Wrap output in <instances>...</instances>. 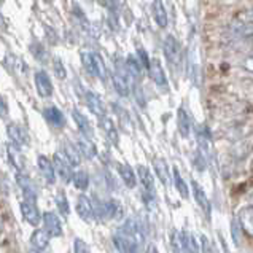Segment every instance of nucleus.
Wrapping results in <instances>:
<instances>
[{"instance_id": "nucleus-1", "label": "nucleus", "mask_w": 253, "mask_h": 253, "mask_svg": "<svg viewBox=\"0 0 253 253\" xmlns=\"http://www.w3.org/2000/svg\"><path fill=\"white\" fill-rule=\"evenodd\" d=\"M113 244H115V247H117V250L120 252H137L142 247L139 239L125 226H121L117 233H115Z\"/></svg>"}, {"instance_id": "nucleus-2", "label": "nucleus", "mask_w": 253, "mask_h": 253, "mask_svg": "<svg viewBox=\"0 0 253 253\" xmlns=\"http://www.w3.org/2000/svg\"><path fill=\"white\" fill-rule=\"evenodd\" d=\"M129 77H131V74H129L127 69H126L125 72L117 70L113 74V78H112L115 89H117V92L123 97H126L131 94V82H129Z\"/></svg>"}, {"instance_id": "nucleus-3", "label": "nucleus", "mask_w": 253, "mask_h": 253, "mask_svg": "<svg viewBox=\"0 0 253 253\" xmlns=\"http://www.w3.org/2000/svg\"><path fill=\"white\" fill-rule=\"evenodd\" d=\"M53 163H54V169H56V173L59 175L64 182L69 183L72 177H74V173H72V169H70V163L66 156H62L61 153H56L54 158H53Z\"/></svg>"}, {"instance_id": "nucleus-4", "label": "nucleus", "mask_w": 253, "mask_h": 253, "mask_svg": "<svg viewBox=\"0 0 253 253\" xmlns=\"http://www.w3.org/2000/svg\"><path fill=\"white\" fill-rule=\"evenodd\" d=\"M35 88H37V92L42 97H51L53 96V83L49 80V77L46 72L39 70L35 74Z\"/></svg>"}, {"instance_id": "nucleus-5", "label": "nucleus", "mask_w": 253, "mask_h": 253, "mask_svg": "<svg viewBox=\"0 0 253 253\" xmlns=\"http://www.w3.org/2000/svg\"><path fill=\"white\" fill-rule=\"evenodd\" d=\"M21 213H23L24 220L32 226H39V223L43 221V215H40L39 209L35 207L34 202L24 201L23 204H21Z\"/></svg>"}, {"instance_id": "nucleus-6", "label": "nucleus", "mask_w": 253, "mask_h": 253, "mask_svg": "<svg viewBox=\"0 0 253 253\" xmlns=\"http://www.w3.org/2000/svg\"><path fill=\"white\" fill-rule=\"evenodd\" d=\"M77 213L80 215V218L84 221H89L92 220L94 216V204H92V199H89L88 196L84 194H80L77 201Z\"/></svg>"}, {"instance_id": "nucleus-7", "label": "nucleus", "mask_w": 253, "mask_h": 253, "mask_svg": "<svg viewBox=\"0 0 253 253\" xmlns=\"http://www.w3.org/2000/svg\"><path fill=\"white\" fill-rule=\"evenodd\" d=\"M43 225H45V229L48 231L51 237H61L62 236L61 218H57L56 213H53V212L43 213Z\"/></svg>"}, {"instance_id": "nucleus-8", "label": "nucleus", "mask_w": 253, "mask_h": 253, "mask_svg": "<svg viewBox=\"0 0 253 253\" xmlns=\"http://www.w3.org/2000/svg\"><path fill=\"white\" fill-rule=\"evenodd\" d=\"M150 77H151V80H153L158 86H160L161 89L164 91H169V84H168V78H166V74H164V70L161 67V64L158 59H153L150 64Z\"/></svg>"}, {"instance_id": "nucleus-9", "label": "nucleus", "mask_w": 253, "mask_h": 253, "mask_svg": "<svg viewBox=\"0 0 253 253\" xmlns=\"http://www.w3.org/2000/svg\"><path fill=\"white\" fill-rule=\"evenodd\" d=\"M16 182H18L19 188L24 193V199L29 201V202H34V204H35V201H37V193H35V188H34L31 180H29V177L24 175L23 172H18L16 173Z\"/></svg>"}, {"instance_id": "nucleus-10", "label": "nucleus", "mask_w": 253, "mask_h": 253, "mask_svg": "<svg viewBox=\"0 0 253 253\" xmlns=\"http://www.w3.org/2000/svg\"><path fill=\"white\" fill-rule=\"evenodd\" d=\"M191 186H193V194H194V199H196V202L199 204V207L204 211L206 216L207 218H211V212H212V207H211V202H209V198L207 194L204 193V190L199 186V183L196 182V180H193L191 182Z\"/></svg>"}, {"instance_id": "nucleus-11", "label": "nucleus", "mask_w": 253, "mask_h": 253, "mask_svg": "<svg viewBox=\"0 0 253 253\" xmlns=\"http://www.w3.org/2000/svg\"><path fill=\"white\" fill-rule=\"evenodd\" d=\"M6 132H8L11 142H14L16 145H19V147L29 145V135H27L26 129L23 126H19V125H8Z\"/></svg>"}, {"instance_id": "nucleus-12", "label": "nucleus", "mask_w": 253, "mask_h": 253, "mask_svg": "<svg viewBox=\"0 0 253 253\" xmlns=\"http://www.w3.org/2000/svg\"><path fill=\"white\" fill-rule=\"evenodd\" d=\"M99 123H100V127H102V131L105 132L107 135V139L110 140L113 145H118V142H120V134H118V129L117 126L113 125V121L108 118V117H100L99 118Z\"/></svg>"}, {"instance_id": "nucleus-13", "label": "nucleus", "mask_w": 253, "mask_h": 253, "mask_svg": "<svg viewBox=\"0 0 253 253\" xmlns=\"http://www.w3.org/2000/svg\"><path fill=\"white\" fill-rule=\"evenodd\" d=\"M178 53H180L178 42L175 40L173 35H168L164 40V54H166V57H168V61L175 64L178 61Z\"/></svg>"}, {"instance_id": "nucleus-14", "label": "nucleus", "mask_w": 253, "mask_h": 253, "mask_svg": "<svg viewBox=\"0 0 253 253\" xmlns=\"http://www.w3.org/2000/svg\"><path fill=\"white\" fill-rule=\"evenodd\" d=\"M39 168H40L42 175L45 177L46 182H48V183H54V180H56L54 163L49 161L45 155H40V156H39Z\"/></svg>"}, {"instance_id": "nucleus-15", "label": "nucleus", "mask_w": 253, "mask_h": 253, "mask_svg": "<svg viewBox=\"0 0 253 253\" xmlns=\"http://www.w3.org/2000/svg\"><path fill=\"white\" fill-rule=\"evenodd\" d=\"M43 117H45V120L54 127H62L64 125H66L64 113L56 107H46L45 110H43Z\"/></svg>"}, {"instance_id": "nucleus-16", "label": "nucleus", "mask_w": 253, "mask_h": 253, "mask_svg": "<svg viewBox=\"0 0 253 253\" xmlns=\"http://www.w3.org/2000/svg\"><path fill=\"white\" fill-rule=\"evenodd\" d=\"M86 105H88L89 110L99 118L105 115V107H104L102 100H100V97L97 96L96 92H92V91L86 92Z\"/></svg>"}, {"instance_id": "nucleus-17", "label": "nucleus", "mask_w": 253, "mask_h": 253, "mask_svg": "<svg viewBox=\"0 0 253 253\" xmlns=\"http://www.w3.org/2000/svg\"><path fill=\"white\" fill-rule=\"evenodd\" d=\"M49 233L46 229H35L31 236V245L35 250H45L49 244Z\"/></svg>"}, {"instance_id": "nucleus-18", "label": "nucleus", "mask_w": 253, "mask_h": 253, "mask_svg": "<svg viewBox=\"0 0 253 253\" xmlns=\"http://www.w3.org/2000/svg\"><path fill=\"white\" fill-rule=\"evenodd\" d=\"M8 158H10V163L14 166V168L18 169V172H23L24 170V156L21 155V150H19V145H16L14 142H10L8 147Z\"/></svg>"}, {"instance_id": "nucleus-19", "label": "nucleus", "mask_w": 253, "mask_h": 253, "mask_svg": "<svg viewBox=\"0 0 253 253\" xmlns=\"http://www.w3.org/2000/svg\"><path fill=\"white\" fill-rule=\"evenodd\" d=\"M241 221V226L245 231V234L253 237V207H244L237 215Z\"/></svg>"}, {"instance_id": "nucleus-20", "label": "nucleus", "mask_w": 253, "mask_h": 253, "mask_svg": "<svg viewBox=\"0 0 253 253\" xmlns=\"http://www.w3.org/2000/svg\"><path fill=\"white\" fill-rule=\"evenodd\" d=\"M177 126H178V132L183 137H188L191 132V117L186 113L185 108H178L177 112Z\"/></svg>"}, {"instance_id": "nucleus-21", "label": "nucleus", "mask_w": 253, "mask_h": 253, "mask_svg": "<svg viewBox=\"0 0 253 253\" xmlns=\"http://www.w3.org/2000/svg\"><path fill=\"white\" fill-rule=\"evenodd\" d=\"M137 172H139V180L143 186V190H147L148 193L155 194V180H153V177H151V172L148 170V168L140 164L139 168H137Z\"/></svg>"}, {"instance_id": "nucleus-22", "label": "nucleus", "mask_w": 253, "mask_h": 253, "mask_svg": "<svg viewBox=\"0 0 253 253\" xmlns=\"http://www.w3.org/2000/svg\"><path fill=\"white\" fill-rule=\"evenodd\" d=\"M196 137H198V143H199V150L207 156L209 148H211V132L206 125L198 126L196 129Z\"/></svg>"}, {"instance_id": "nucleus-23", "label": "nucleus", "mask_w": 253, "mask_h": 253, "mask_svg": "<svg viewBox=\"0 0 253 253\" xmlns=\"http://www.w3.org/2000/svg\"><path fill=\"white\" fill-rule=\"evenodd\" d=\"M153 168L158 173V177H160L161 183L164 186H169L170 183V175H169V168L168 164H166V161L163 160V158H155L153 160Z\"/></svg>"}, {"instance_id": "nucleus-24", "label": "nucleus", "mask_w": 253, "mask_h": 253, "mask_svg": "<svg viewBox=\"0 0 253 253\" xmlns=\"http://www.w3.org/2000/svg\"><path fill=\"white\" fill-rule=\"evenodd\" d=\"M72 118H74V121L77 123V126L78 129H80V132L82 135H86V137H92V129H91V125H89V121L88 118L84 117L83 113H80L78 110H74L72 112Z\"/></svg>"}, {"instance_id": "nucleus-25", "label": "nucleus", "mask_w": 253, "mask_h": 253, "mask_svg": "<svg viewBox=\"0 0 253 253\" xmlns=\"http://www.w3.org/2000/svg\"><path fill=\"white\" fill-rule=\"evenodd\" d=\"M91 59H92V77H97L100 80H105L107 78V69L102 56L99 53H91Z\"/></svg>"}, {"instance_id": "nucleus-26", "label": "nucleus", "mask_w": 253, "mask_h": 253, "mask_svg": "<svg viewBox=\"0 0 253 253\" xmlns=\"http://www.w3.org/2000/svg\"><path fill=\"white\" fill-rule=\"evenodd\" d=\"M78 148H80L82 151V155H84L88 160H92V158H96L97 155V150L96 147H94V143L91 142L89 137H86V135H82V137H78Z\"/></svg>"}, {"instance_id": "nucleus-27", "label": "nucleus", "mask_w": 253, "mask_h": 253, "mask_svg": "<svg viewBox=\"0 0 253 253\" xmlns=\"http://www.w3.org/2000/svg\"><path fill=\"white\" fill-rule=\"evenodd\" d=\"M118 170H120V175L123 178V182L127 188H134L137 185V178L134 175V170L131 169L129 164H118Z\"/></svg>"}, {"instance_id": "nucleus-28", "label": "nucleus", "mask_w": 253, "mask_h": 253, "mask_svg": "<svg viewBox=\"0 0 253 253\" xmlns=\"http://www.w3.org/2000/svg\"><path fill=\"white\" fill-rule=\"evenodd\" d=\"M80 148H77L75 145H72L70 142H66L64 143V155L69 160V163L72 166H80L82 163V156H80Z\"/></svg>"}, {"instance_id": "nucleus-29", "label": "nucleus", "mask_w": 253, "mask_h": 253, "mask_svg": "<svg viewBox=\"0 0 253 253\" xmlns=\"http://www.w3.org/2000/svg\"><path fill=\"white\" fill-rule=\"evenodd\" d=\"M153 13H155V21L160 27L168 26V13H166L163 0H155L153 2Z\"/></svg>"}, {"instance_id": "nucleus-30", "label": "nucleus", "mask_w": 253, "mask_h": 253, "mask_svg": "<svg viewBox=\"0 0 253 253\" xmlns=\"http://www.w3.org/2000/svg\"><path fill=\"white\" fill-rule=\"evenodd\" d=\"M142 67H143V64L139 59H135L134 56H127L126 69H127L129 74H131V77L135 78V80H140L142 78Z\"/></svg>"}, {"instance_id": "nucleus-31", "label": "nucleus", "mask_w": 253, "mask_h": 253, "mask_svg": "<svg viewBox=\"0 0 253 253\" xmlns=\"http://www.w3.org/2000/svg\"><path fill=\"white\" fill-rule=\"evenodd\" d=\"M105 213H107V218H115V220L121 218V216H123L121 204L118 201H115V199L105 201Z\"/></svg>"}, {"instance_id": "nucleus-32", "label": "nucleus", "mask_w": 253, "mask_h": 253, "mask_svg": "<svg viewBox=\"0 0 253 253\" xmlns=\"http://www.w3.org/2000/svg\"><path fill=\"white\" fill-rule=\"evenodd\" d=\"M72 182H74L75 188H78V190H88V186H89V177H88V173L83 172V170H78L74 173V177H72Z\"/></svg>"}, {"instance_id": "nucleus-33", "label": "nucleus", "mask_w": 253, "mask_h": 253, "mask_svg": "<svg viewBox=\"0 0 253 253\" xmlns=\"http://www.w3.org/2000/svg\"><path fill=\"white\" fill-rule=\"evenodd\" d=\"M173 183H175L177 191L182 194V198L186 199L188 196H190V191H188V185L185 183V180L182 178V175H180V172H178L177 168L173 169Z\"/></svg>"}, {"instance_id": "nucleus-34", "label": "nucleus", "mask_w": 253, "mask_h": 253, "mask_svg": "<svg viewBox=\"0 0 253 253\" xmlns=\"http://www.w3.org/2000/svg\"><path fill=\"white\" fill-rule=\"evenodd\" d=\"M56 206H57V211H59L64 216L69 215L70 207H69V201H67L66 194H64V193H59L56 196Z\"/></svg>"}, {"instance_id": "nucleus-35", "label": "nucleus", "mask_w": 253, "mask_h": 253, "mask_svg": "<svg viewBox=\"0 0 253 253\" xmlns=\"http://www.w3.org/2000/svg\"><path fill=\"white\" fill-rule=\"evenodd\" d=\"M234 32L237 35H241V37H252V35H253V23L252 24L239 23V26L234 27Z\"/></svg>"}, {"instance_id": "nucleus-36", "label": "nucleus", "mask_w": 253, "mask_h": 253, "mask_svg": "<svg viewBox=\"0 0 253 253\" xmlns=\"http://www.w3.org/2000/svg\"><path fill=\"white\" fill-rule=\"evenodd\" d=\"M53 69H54L56 77L61 78V80H64V78L67 77L66 67H64V64H62V61L59 59V57H54V59H53Z\"/></svg>"}, {"instance_id": "nucleus-37", "label": "nucleus", "mask_w": 253, "mask_h": 253, "mask_svg": "<svg viewBox=\"0 0 253 253\" xmlns=\"http://www.w3.org/2000/svg\"><path fill=\"white\" fill-rule=\"evenodd\" d=\"M172 247L175 252H182L183 250V233H173L172 234Z\"/></svg>"}, {"instance_id": "nucleus-38", "label": "nucleus", "mask_w": 253, "mask_h": 253, "mask_svg": "<svg viewBox=\"0 0 253 253\" xmlns=\"http://www.w3.org/2000/svg\"><path fill=\"white\" fill-rule=\"evenodd\" d=\"M237 23H244V24H252L253 23V8L250 10H245V11H241L237 14Z\"/></svg>"}, {"instance_id": "nucleus-39", "label": "nucleus", "mask_w": 253, "mask_h": 253, "mask_svg": "<svg viewBox=\"0 0 253 253\" xmlns=\"http://www.w3.org/2000/svg\"><path fill=\"white\" fill-rule=\"evenodd\" d=\"M137 56H139V59H140V62L143 64V67H145V69H150L151 61L148 59V54H147L145 49H143V48H137Z\"/></svg>"}, {"instance_id": "nucleus-40", "label": "nucleus", "mask_w": 253, "mask_h": 253, "mask_svg": "<svg viewBox=\"0 0 253 253\" xmlns=\"http://www.w3.org/2000/svg\"><path fill=\"white\" fill-rule=\"evenodd\" d=\"M32 51H34V56L37 57L39 61H45V57H46V53H45V49L42 48L40 43H37V45H32Z\"/></svg>"}, {"instance_id": "nucleus-41", "label": "nucleus", "mask_w": 253, "mask_h": 253, "mask_svg": "<svg viewBox=\"0 0 253 253\" xmlns=\"http://www.w3.org/2000/svg\"><path fill=\"white\" fill-rule=\"evenodd\" d=\"M74 250L77 253H88L89 249H88V245H86L82 239H75L74 241Z\"/></svg>"}, {"instance_id": "nucleus-42", "label": "nucleus", "mask_w": 253, "mask_h": 253, "mask_svg": "<svg viewBox=\"0 0 253 253\" xmlns=\"http://www.w3.org/2000/svg\"><path fill=\"white\" fill-rule=\"evenodd\" d=\"M239 226H241L239 218H234L233 220V239L236 244H239Z\"/></svg>"}, {"instance_id": "nucleus-43", "label": "nucleus", "mask_w": 253, "mask_h": 253, "mask_svg": "<svg viewBox=\"0 0 253 253\" xmlns=\"http://www.w3.org/2000/svg\"><path fill=\"white\" fill-rule=\"evenodd\" d=\"M244 67L247 69L249 72H253V56H252V57H249V59L244 62Z\"/></svg>"}, {"instance_id": "nucleus-44", "label": "nucleus", "mask_w": 253, "mask_h": 253, "mask_svg": "<svg viewBox=\"0 0 253 253\" xmlns=\"http://www.w3.org/2000/svg\"><path fill=\"white\" fill-rule=\"evenodd\" d=\"M2 117H6V102H5V99H2Z\"/></svg>"}, {"instance_id": "nucleus-45", "label": "nucleus", "mask_w": 253, "mask_h": 253, "mask_svg": "<svg viewBox=\"0 0 253 253\" xmlns=\"http://www.w3.org/2000/svg\"><path fill=\"white\" fill-rule=\"evenodd\" d=\"M45 2H48V3H49V2H53V0H45Z\"/></svg>"}]
</instances>
